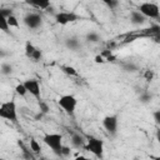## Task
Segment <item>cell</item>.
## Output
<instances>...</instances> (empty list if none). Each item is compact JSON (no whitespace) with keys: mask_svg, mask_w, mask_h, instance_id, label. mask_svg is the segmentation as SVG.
<instances>
[{"mask_svg":"<svg viewBox=\"0 0 160 160\" xmlns=\"http://www.w3.org/2000/svg\"><path fill=\"white\" fill-rule=\"evenodd\" d=\"M0 118L9 120L12 124H18V109L14 100L5 101L0 105Z\"/></svg>","mask_w":160,"mask_h":160,"instance_id":"6da1fadb","label":"cell"},{"mask_svg":"<svg viewBox=\"0 0 160 160\" xmlns=\"http://www.w3.org/2000/svg\"><path fill=\"white\" fill-rule=\"evenodd\" d=\"M84 149L99 159H102V156H104V141L92 135L86 136V145Z\"/></svg>","mask_w":160,"mask_h":160,"instance_id":"7a4b0ae2","label":"cell"},{"mask_svg":"<svg viewBox=\"0 0 160 160\" xmlns=\"http://www.w3.org/2000/svg\"><path fill=\"white\" fill-rule=\"evenodd\" d=\"M42 141L52 150V152L58 156H62L61 150H62V136L60 134H45L42 136Z\"/></svg>","mask_w":160,"mask_h":160,"instance_id":"3957f363","label":"cell"},{"mask_svg":"<svg viewBox=\"0 0 160 160\" xmlns=\"http://www.w3.org/2000/svg\"><path fill=\"white\" fill-rule=\"evenodd\" d=\"M58 104L68 115H74L76 106H78V99L71 94H66V95H61L59 98Z\"/></svg>","mask_w":160,"mask_h":160,"instance_id":"277c9868","label":"cell"},{"mask_svg":"<svg viewBox=\"0 0 160 160\" xmlns=\"http://www.w3.org/2000/svg\"><path fill=\"white\" fill-rule=\"evenodd\" d=\"M138 10L148 19H160V8L155 2H142L139 5Z\"/></svg>","mask_w":160,"mask_h":160,"instance_id":"5b68a950","label":"cell"},{"mask_svg":"<svg viewBox=\"0 0 160 160\" xmlns=\"http://www.w3.org/2000/svg\"><path fill=\"white\" fill-rule=\"evenodd\" d=\"M54 18H55V21L60 25H66L69 22L81 20V16L78 15L76 12H74V11H59L54 15Z\"/></svg>","mask_w":160,"mask_h":160,"instance_id":"8992f818","label":"cell"},{"mask_svg":"<svg viewBox=\"0 0 160 160\" xmlns=\"http://www.w3.org/2000/svg\"><path fill=\"white\" fill-rule=\"evenodd\" d=\"M102 126L110 135H116L118 126H119V118L118 115H108L102 119Z\"/></svg>","mask_w":160,"mask_h":160,"instance_id":"52a82bcc","label":"cell"},{"mask_svg":"<svg viewBox=\"0 0 160 160\" xmlns=\"http://www.w3.org/2000/svg\"><path fill=\"white\" fill-rule=\"evenodd\" d=\"M22 20L29 29H39L42 25V18L38 12H28Z\"/></svg>","mask_w":160,"mask_h":160,"instance_id":"ba28073f","label":"cell"},{"mask_svg":"<svg viewBox=\"0 0 160 160\" xmlns=\"http://www.w3.org/2000/svg\"><path fill=\"white\" fill-rule=\"evenodd\" d=\"M24 85L28 90V92L30 95H32L35 99H38L39 101L41 100L40 99V95H41V90H40V84L36 79H28L24 81Z\"/></svg>","mask_w":160,"mask_h":160,"instance_id":"9c48e42d","label":"cell"},{"mask_svg":"<svg viewBox=\"0 0 160 160\" xmlns=\"http://www.w3.org/2000/svg\"><path fill=\"white\" fill-rule=\"evenodd\" d=\"M145 21H146V18L139 10H132L130 12V22L132 25H142L145 24Z\"/></svg>","mask_w":160,"mask_h":160,"instance_id":"30bf717a","label":"cell"},{"mask_svg":"<svg viewBox=\"0 0 160 160\" xmlns=\"http://www.w3.org/2000/svg\"><path fill=\"white\" fill-rule=\"evenodd\" d=\"M71 145L74 146V148H76V149H80V148H85V138L82 136V135H80V134H76V132H74L72 135H71Z\"/></svg>","mask_w":160,"mask_h":160,"instance_id":"8fae6325","label":"cell"},{"mask_svg":"<svg viewBox=\"0 0 160 160\" xmlns=\"http://www.w3.org/2000/svg\"><path fill=\"white\" fill-rule=\"evenodd\" d=\"M65 46L68 49L72 50V51H76V50L80 49L81 44H80V41H79V39L76 36H70V38L65 39Z\"/></svg>","mask_w":160,"mask_h":160,"instance_id":"7c38bea8","label":"cell"},{"mask_svg":"<svg viewBox=\"0 0 160 160\" xmlns=\"http://www.w3.org/2000/svg\"><path fill=\"white\" fill-rule=\"evenodd\" d=\"M26 4L34 8H38L40 10H48L49 8H51L50 1H46V0H31V1H26Z\"/></svg>","mask_w":160,"mask_h":160,"instance_id":"4fadbf2b","label":"cell"},{"mask_svg":"<svg viewBox=\"0 0 160 160\" xmlns=\"http://www.w3.org/2000/svg\"><path fill=\"white\" fill-rule=\"evenodd\" d=\"M29 149L32 151V154H35V155H39L40 152H41V146H40V144L35 140V139H30V141H29Z\"/></svg>","mask_w":160,"mask_h":160,"instance_id":"5bb4252c","label":"cell"},{"mask_svg":"<svg viewBox=\"0 0 160 160\" xmlns=\"http://www.w3.org/2000/svg\"><path fill=\"white\" fill-rule=\"evenodd\" d=\"M35 50H36V46H34L30 41H26V42H25V56H26L28 59H31V58H32Z\"/></svg>","mask_w":160,"mask_h":160,"instance_id":"9a60e30c","label":"cell"},{"mask_svg":"<svg viewBox=\"0 0 160 160\" xmlns=\"http://www.w3.org/2000/svg\"><path fill=\"white\" fill-rule=\"evenodd\" d=\"M151 99H152V95L148 91H141L139 95V101L141 104H149L151 101Z\"/></svg>","mask_w":160,"mask_h":160,"instance_id":"2e32d148","label":"cell"},{"mask_svg":"<svg viewBox=\"0 0 160 160\" xmlns=\"http://www.w3.org/2000/svg\"><path fill=\"white\" fill-rule=\"evenodd\" d=\"M61 71L65 72V74L69 75V76H76V75H78L76 69L72 68V66H69V65H62V66H61Z\"/></svg>","mask_w":160,"mask_h":160,"instance_id":"e0dca14e","label":"cell"},{"mask_svg":"<svg viewBox=\"0 0 160 160\" xmlns=\"http://www.w3.org/2000/svg\"><path fill=\"white\" fill-rule=\"evenodd\" d=\"M85 39H86V41H89V42H98V41L100 40V35H99L98 32H95V31H90V32L86 34Z\"/></svg>","mask_w":160,"mask_h":160,"instance_id":"ac0fdd59","label":"cell"},{"mask_svg":"<svg viewBox=\"0 0 160 160\" xmlns=\"http://www.w3.org/2000/svg\"><path fill=\"white\" fill-rule=\"evenodd\" d=\"M1 74L5 75V76L11 75V74H12V66H11V64H9V62H2V64H1Z\"/></svg>","mask_w":160,"mask_h":160,"instance_id":"d6986e66","label":"cell"},{"mask_svg":"<svg viewBox=\"0 0 160 160\" xmlns=\"http://www.w3.org/2000/svg\"><path fill=\"white\" fill-rule=\"evenodd\" d=\"M0 29H1L4 32L11 35V32H10V26H9V24H8V20H6L5 18H2V16H0Z\"/></svg>","mask_w":160,"mask_h":160,"instance_id":"ffe728a7","label":"cell"},{"mask_svg":"<svg viewBox=\"0 0 160 160\" xmlns=\"http://www.w3.org/2000/svg\"><path fill=\"white\" fill-rule=\"evenodd\" d=\"M15 92H16L18 95H20V96H25V95L28 94V90H26L24 82H19V84H16V86H15Z\"/></svg>","mask_w":160,"mask_h":160,"instance_id":"44dd1931","label":"cell"},{"mask_svg":"<svg viewBox=\"0 0 160 160\" xmlns=\"http://www.w3.org/2000/svg\"><path fill=\"white\" fill-rule=\"evenodd\" d=\"M6 20H8V24H9L10 28H19V26H20V25H19V20H18V18H16L15 15H11V16L8 18Z\"/></svg>","mask_w":160,"mask_h":160,"instance_id":"7402d4cb","label":"cell"},{"mask_svg":"<svg viewBox=\"0 0 160 160\" xmlns=\"http://www.w3.org/2000/svg\"><path fill=\"white\" fill-rule=\"evenodd\" d=\"M154 76H155V72L154 70H150V69H146L144 71V79L148 81V82H151L154 80Z\"/></svg>","mask_w":160,"mask_h":160,"instance_id":"603a6c76","label":"cell"},{"mask_svg":"<svg viewBox=\"0 0 160 160\" xmlns=\"http://www.w3.org/2000/svg\"><path fill=\"white\" fill-rule=\"evenodd\" d=\"M39 110H40V114H48V112L50 111V108H49L48 102L40 100V101H39Z\"/></svg>","mask_w":160,"mask_h":160,"instance_id":"cb8c5ba5","label":"cell"},{"mask_svg":"<svg viewBox=\"0 0 160 160\" xmlns=\"http://www.w3.org/2000/svg\"><path fill=\"white\" fill-rule=\"evenodd\" d=\"M104 4L110 9V10H115L119 6V1L116 0H104Z\"/></svg>","mask_w":160,"mask_h":160,"instance_id":"d4e9b609","label":"cell"},{"mask_svg":"<svg viewBox=\"0 0 160 160\" xmlns=\"http://www.w3.org/2000/svg\"><path fill=\"white\" fill-rule=\"evenodd\" d=\"M11 15H14V12H12L11 9H8V8H1V9H0V16L8 19V18H10Z\"/></svg>","mask_w":160,"mask_h":160,"instance_id":"484cf974","label":"cell"},{"mask_svg":"<svg viewBox=\"0 0 160 160\" xmlns=\"http://www.w3.org/2000/svg\"><path fill=\"white\" fill-rule=\"evenodd\" d=\"M41 58H42V52H41V50H40L39 48H36V50H35V52H34L31 60H32L34 62H38V61L41 60Z\"/></svg>","mask_w":160,"mask_h":160,"instance_id":"4316f807","label":"cell"},{"mask_svg":"<svg viewBox=\"0 0 160 160\" xmlns=\"http://www.w3.org/2000/svg\"><path fill=\"white\" fill-rule=\"evenodd\" d=\"M124 70L125 71H130V72H134V71H136L138 70V66L135 65V64H132V62H128L126 65H124Z\"/></svg>","mask_w":160,"mask_h":160,"instance_id":"83f0119b","label":"cell"},{"mask_svg":"<svg viewBox=\"0 0 160 160\" xmlns=\"http://www.w3.org/2000/svg\"><path fill=\"white\" fill-rule=\"evenodd\" d=\"M152 119L156 125H160V110H155L152 112Z\"/></svg>","mask_w":160,"mask_h":160,"instance_id":"f1b7e54d","label":"cell"},{"mask_svg":"<svg viewBox=\"0 0 160 160\" xmlns=\"http://www.w3.org/2000/svg\"><path fill=\"white\" fill-rule=\"evenodd\" d=\"M61 154H62V156H69V155L71 154L70 148L66 146V145H64V146H62V150H61Z\"/></svg>","mask_w":160,"mask_h":160,"instance_id":"f546056e","label":"cell"},{"mask_svg":"<svg viewBox=\"0 0 160 160\" xmlns=\"http://www.w3.org/2000/svg\"><path fill=\"white\" fill-rule=\"evenodd\" d=\"M94 61H95L96 64H104V62H106V60H105L101 55H96V56L94 58Z\"/></svg>","mask_w":160,"mask_h":160,"instance_id":"4dcf8cb0","label":"cell"},{"mask_svg":"<svg viewBox=\"0 0 160 160\" xmlns=\"http://www.w3.org/2000/svg\"><path fill=\"white\" fill-rule=\"evenodd\" d=\"M74 160H90V159L86 158V156H84V155H80V156H76Z\"/></svg>","mask_w":160,"mask_h":160,"instance_id":"1f68e13d","label":"cell"},{"mask_svg":"<svg viewBox=\"0 0 160 160\" xmlns=\"http://www.w3.org/2000/svg\"><path fill=\"white\" fill-rule=\"evenodd\" d=\"M155 136H156V140H158V142L160 144V128L156 130V134H155Z\"/></svg>","mask_w":160,"mask_h":160,"instance_id":"d6a6232c","label":"cell"},{"mask_svg":"<svg viewBox=\"0 0 160 160\" xmlns=\"http://www.w3.org/2000/svg\"><path fill=\"white\" fill-rule=\"evenodd\" d=\"M0 160H5V159H0Z\"/></svg>","mask_w":160,"mask_h":160,"instance_id":"836d02e7","label":"cell"}]
</instances>
